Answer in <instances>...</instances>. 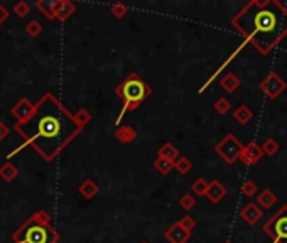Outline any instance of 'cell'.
Returning a JSON list of instances; mask_svg holds the SVG:
<instances>
[{
	"mask_svg": "<svg viewBox=\"0 0 287 243\" xmlns=\"http://www.w3.org/2000/svg\"><path fill=\"white\" fill-rule=\"evenodd\" d=\"M85 129L52 93L42 95L34 103V111L26 122L16 124L14 130L24 139V145H31L42 159L51 162L71 144L78 134ZM22 145V147H24ZM22 147L12 150L9 157H14Z\"/></svg>",
	"mask_w": 287,
	"mask_h": 243,
	"instance_id": "cell-1",
	"label": "cell"
},
{
	"mask_svg": "<svg viewBox=\"0 0 287 243\" xmlns=\"http://www.w3.org/2000/svg\"><path fill=\"white\" fill-rule=\"evenodd\" d=\"M232 26L260 54H269L287 36V9L277 0H252L233 16Z\"/></svg>",
	"mask_w": 287,
	"mask_h": 243,
	"instance_id": "cell-2",
	"label": "cell"
},
{
	"mask_svg": "<svg viewBox=\"0 0 287 243\" xmlns=\"http://www.w3.org/2000/svg\"><path fill=\"white\" fill-rule=\"evenodd\" d=\"M60 235L51 225V216L39 210L12 235V243H56Z\"/></svg>",
	"mask_w": 287,
	"mask_h": 243,
	"instance_id": "cell-3",
	"label": "cell"
},
{
	"mask_svg": "<svg viewBox=\"0 0 287 243\" xmlns=\"http://www.w3.org/2000/svg\"><path fill=\"white\" fill-rule=\"evenodd\" d=\"M115 93L122 101H124L122 111H120V115L117 116V122H115L117 125H120L122 116L127 113V111L137 110L139 106L142 105V101L147 98L150 93H152V90H150V86L145 83V81L139 75L130 73V75L127 76V80H124L115 88Z\"/></svg>",
	"mask_w": 287,
	"mask_h": 243,
	"instance_id": "cell-4",
	"label": "cell"
},
{
	"mask_svg": "<svg viewBox=\"0 0 287 243\" xmlns=\"http://www.w3.org/2000/svg\"><path fill=\"white\" fill-rule=\"evenodd\" d=\"M262 230L272 238V243H287V205L274 213V216L262 226Z\"/></svg>",
	"mask_w": 287,
	"mask_h": 243,
	"instance_id": "cell-5",
	"label": "cell"
},
{
	"mask_svg": "<svg viewBox=\"0 0 287 243\" xmlns=\"http://www.w3.org/2000/svg\"><path fill=\"white\" fill-rule=\"evenodd\" d=\"M242 150H243V144L233 134L225 135V139H221L215 147V152L220 155L226 164L237 162L242 154Z\"/></svg>",
	"mask_w": 287,
	"mask_h": 243,
	"instance_id": "cell-6",
	"label": "cell"
},
{
	"mask_svg": "<svg viewBox=\"0 0 287 243\" xmlns=\"http://www.w3.org/2000/svg\"><path fill=\"white\" fill-rule=\"evenodd\" d=\"M259 88H260L262 93L267 96V98L275 100V98H279L282 93H284L287 85H285V81L282 80L279 75H277V73L272 71L260 81Z\"/></svg>",
	"mask_w": 287,
	"mask_h": 243,
	"instance_id": "cell-7",
	"label": "cell"
},
{
	"mask_svg": "<svg viewBox=\"0 0 287 243\" xmlns=\"http://www.w3.org/2000/svg\"><path fill=\"white\" fill-rule=\"evenodd\" d=\"M262 155H264V152H262L260 145L257 142H250V144L243 145V150L238 159H240L245 166H254V164H257L262 159Z\"/></svg>",
	"mask_w": 287,
	"mask_h": 243,
	"instance_id": "cell-8",
	"label": "cell"
},
{
	"mask_svg": "<svg viewBox=\"0 0 287 243\" xmlns=\"http://www.w3.org/2000/svg\"><path fill=\"white\" fill-rule=\"evenodd\" d=\"M32 111H34V103H31L27 98H21L11 108V115L16 116L17 124H21V122H26L32 115Z\"/></svg>",
	"mask_w": 287,
	"mask_h": 243,
	"instance_id": "cell-9",
	"label": "cell"
},
{
	"mask_svg": "<svg viewBox=\"0 0 287 243\" xmlns=\"http://www.w3.org/2000/svg\"><path fill=\"white\" fill-rule=\"evenodd\" d=\"M264 216V211L260 210L259 206L255 205V203H249L243 210L240 211V218L243 221L247 223V225H257V223L260 221V218Z\"/></svg>",
	"mask_w": 287,
	"mask_h": 243,
	"instance_id": "cell-10",
	"label": "cell"
},
{
	"mask_svg": "<svg viewBox=\"0 0 287 243\" xmlns=\"http://www.w3.org/2000/svg\"><path fill=\"white\" fill-rule=\"evenodd\" d=\"M166 238L171 243H186L189 238H191V233L188 230H184V228L176 221L174 225L169 226V230L166 231Z\"/></svg>",
	"mask_w": 287,
	"mask_h": 243,
	"instance_id": "cell-11",
	"label": "cell"
},
{
	"mask_svg": "<svg viewBox=\"0 0 287 243\" xmlns=\"http://www.w3.org/2000/svg\"><path fill=\"white\" fill-rule=\"evenodd\" d=\"M75 12H76V6L73 2H70V0H56L54 19H58V21H66V19H70Z\"/></svg>",
	"mask_w": 287,
	"mask_h": 243,
	"instance_id": "cell-12",
	"label": "cell"
},
{
	"mask_svg": "<svg viewBox=\"0 0 287 243\" xmlns=\"http://www.w3.org/2000/svg\"><path fill=\"white\" fill-rule=\"evenodd\" d=\"M204 196L216 205V203H220L221 199L226 196V189L220 181H211V183H208V189H206V194H204Z\"/></svg>",
	"mask_w": 287,
	"mask_h": 243,
	"instance_id": "cell-13",
	"label": "cell"
},
{
	"mask_svg": "<svg viewBox=\"0 0 287 243\" xmlns=\"http://www.w3.org/2000/svg\"><path fill=\"white\" fill-rule=\"evenodd\" d=\"M277 203V196L274 193L270 191V189H264L259 196H257V203L255 205L260 208V210H270L272 206H274Z\"/></svg>",
	"mask_w": 287,
	"mask_h": 243,
	"instance_id": "cell-14",
	"label": "cell"
},
{
	"mask_svg": "<svg viewBox=\"0 0 287 243\" xmlns=\"http://www.w3.org/2000/svg\"><path fill=\"white\" fill-rule=\"evenodd\" d=\"M233 118H235L238 124L247 125L252 118H254V111H252L249 105H238L235 111H233Z\"/></svg>",
	"mask_w": 287,
	"mask_h": 243,
	"instance_id": "cell-15",
	"label": "cell"
},
{
	"mask_svg": "<svg viewBox=\"0 0 287 243\" xmlns=\"http://www.w3.org/2000/svg\"><path fill=\"white\" fill-rule=\"evenodd\" d=\"M240 83H242L240 78H238L237 75H233V73H228V75H225L221 78L220 86L226 91V93H233V91H237L238 88H240Z\"/></svg>",
	"mask_w": 287,
	"mask_h": 243,
	"instance_id": "cell-16",
	"label": "cell"
},
{
	"mask_svg": "<svg viewBox=\"0 0 287 243\" xmlns=\"http://www.w3.org/2000/svg\"><path fill=\"white\" fill-rule=\"evenodd\" d=\"M157 157L159 159H166V160H171L174 162L178 157H179V150L176 149V145L171 144V142H166L164 145H160L159 150H157Z\"/></svg>",
	"mask_w": 287,
	"mask_h": 243,
	"instance_id": "cell-17",
	"label": "cell"
},
{
	"mask_svg": "<svg viewBox=\"0 0 287 243\" xmlns=\"http://www.w3.org/2000/svg\"><path fill=\"white\" fill-rule=\"evenodd\" d=\"M78 191L80 194L86 199H93L96 194H98V184H96L93 179H86L80 184V188H78Z\"/></svg>",
	"mask_w": 287,
	"mask_h": 243,
	"instance_id": "cell-18",
	"label": "cell"
},
{
	"mask_svg": "<svg viewBox=\"0 0 287 243\" xmlns=\"http://www.w3.org/2000/svg\"><path fill=\"white\" fill-rule=\"evenodd\" d=\"M115 137H117V140H120V142L130 144V142H134L135 137H137V132H135V129L130 127V125H124V127H120L115 132Z\"/></svg>",
	"mask_w": 287,
	"mask_h": 243,
	"instance_id": "cell-19",
	"label": "cell"
},
{
	"mask_svg": "<svg viewBox=\"0 0 287 243\" xmlns=\"http://www.w3.org/2000/svg\"><path fill=\"white\" fill-rule=\"evenodd\" d=\"M54 6H56V0H37L36 2V7L44 14L49 21L54 19Z\"/></svg>",
	"mask_w": 287,
	"mask_h": 243,
	"instance_id": "cell-20",
	"label": "cell"
},
{
	"mask_svg": "<svg viewBox=\"0 0 287 243\" xmlns=\"http://www.w3.org/2000/svg\"><path fill=\"white\" fill-rule=\"evenodd\" d=\"M17 174H19V169L14 166L12 162H6L2 167H0V177H2L6 183H12L14 179L17 177Z\"/></svg>",
	"mask_w": 287,
	"mask_h": 243,
	"instance_id": "cell-21",
	"label": "cell"
},
{
	"mask_svg": "<svg viewBox=\"0 0 287 243\" xmlns=\"http://www.w3.org/2000/svg\"><path fill=\"white\" fill-rule=\"evenodd\" d=\"M154 167L157 169L159 174H162V176H167L169 172L174 169V162H171V160H166V159H155L154 160Z\"/></svg>",
	"mask_w": 287,
	"mask_h": 243,
	"instance_id": "cell-22",
	"label": "cell"
},
{
	"mask_svg": "<svg viewBox=\"0 0 287 243\" xmlns=\"http://www.w3.org/2000/svg\"><path fill=\"white\" fill-rule=\"evenodd\" d=\"M174 169L184 176V174H188L193 169V162L188 157H178L176 160H174Z\"/></svg>",
	"mask_w": 287,
	"mask_h": 243,
	"instance_id": "cell-23",
	"label": "cell"
},
{
	"mask_svg": "<svg viewBox=\"0 0 287 243\" xmlns=\"http://www.w3.org/2000/svg\"><path fill=\"white\" fill-rule=\"evenodd\" d=\"M260 147H262V152H264L265 155H275L277 152H279L280 145L275 139H267Z\"/></svg>",
	"mask_w": 287,
	"mask_h": 243,
	"instance_id": "cell-24",
	"label": "cell"
},
{
	"mask_svg": "<svg viewBox=\"0 0 287 243\" xmlns=\"http://www.w3.org/2000/svg\"><path fill=\"white\" fill-rule=\"evenodd\" d=\"M24 31L29 37H37L39 34L42 32V26L39 24L37 21H31L29 24H26V27H24Z\"/></svg>",
	"mask_w": 287,
	"mask_h": 243,
	"instance_id": "cell-25",
	"label": "cell"
},
{
	"mask_svg": "<svg viewBox=\"0 0 287 243\" xmlns=\"http://www.w3.org/2000/svg\"><path fill=\"white\" fill-rule=\"evenodd\" d=\"M179 206L183 208V210L186 211H191L196 208V199H194L191 194H183L181 199H179Z\"/></svg>",
	"mask_w": 287,
	"mask_h": 243,
	"instance_id": "cell-26",
	"label": "cell"
},
{
	"mask_svg": "<svg viewBox=\"0 0 287 243\" xmlns=\"http://www.w3.org/2000/svg\"><path fill=\"white\" fill-rule=\"evenodd\" d=\"M191 189L194 194H198V196H204V194H206V189H208V183L204 181L203 177H198L196 181L193 183Z\"/></svg>",
	"mask_w": 287,
	"mask_h": 243,
	"instance_id": "cell-27",
	"label": "cell"
},
{
	"mask_svg": "<svg viewBox=\"0 0 287 243\" xmlns=\"http://www.w3.org/2000/svg\"><path fill=\"white\" fill-rule=\"evenodd\" d=\"M230 108H232L230 100H226V98H218V100L215 101V110H216L220 115H226L228 111H230Z\"/></svg>",
	"mask_w": 287,
	"mask_h": 243,
	"instance_id": "cell-28",
	"label": "cell"
},
{
	"mask_svg": "<svg viewBox=\"0 0 287 243\" xmlns=\"http://www.w3.org/2000/svg\"><path fill=\"white\" fill-rule=\"evenodd\" d=\"M242 193L245 194V196L252 198V196H255V194L259 193V186H257L254 181H245L242 184Z\"/></svg>",
	"mask_w": 287,
	"mask_h": 243,
	"instance_id": "cell-29",
	"label": "cell"
},
{
	"mask_svg": "<svg viewBox=\"0 0 287 243\" xmlns=\"http://www.w3.org/2000/svg\"><path fill=\"white\" fill-rule=\"evenodd\" d=\"M14 12H16L19 17H26L27 14H31V6H29L27 2H24V0H21V2H17L16 6H14Z\"/></svg>",
	"mask_w": 287,
	"mask_h": 243,
	"instance_id": "cell-30",
	"label": "cell"
},
{
	"mask_svg": "<svg viewBox=\"0 0 287 243\" xmlns=\"http://www.w3.org/2000/svg\"><path fill=\"white\" fill-rule=\"evenodd\" d=\"M110 11L111 14L117 17V19H122V17H125L127 16V12H129V9L124 6V4H113V6L110 7Z\"/></svg>",
	"mask_w": 287,
	"mask_h": 243,
	"instance_id": "cell-31",
	"label": "cell"
},
{
	"mask_svg": "<svg viewBox=\"0 0 287 243\" xmlns=\"http://www.w3.org/2000/svg\"><path fill=\"white\" fill-rule=\"evenodd\" d=\"M178 223L184 228V230H188L189 233H191V231L194 230V226H196V221H194V218H193V216H188V215L183 216Z\"/></svg>",
	"mask_w": 287,
	"mask_h": 243,
	"instance_id": "cell-32",
	"label": "cell"
},
{
	"mask_svg": "<svg viewBox=\"0 0 287 243\" xmlns=\"http://www.w3.org/2000/svg\"><path fill=\"white\" fill-rule=\"evenodd\" d=\"M75 116H76V120L80 122L81 125H83V127H86V124H88V122L91 120V115L86 110H80L78 113H75Z\"/></svg>",
	"mask_w": 287,
	"mask_h": 243,
	"instance_id": "cell-33",
	"label": "cell"
},
{
	"mask_svg": "<svg viewBox=\"0 0 287 243\" xmlns=\"http://www.w3.org/2000/svg\"><path fill=\"white\" fill-rule=\"evenodd\" d=\"M7 19H9V11L2 6V4H0V26H2V24L6 22Z\"/></svg>",
	"mask_w": 287,
	"mask_h": 243,
	"instance_id": "cell-34",
	"label": "cell"
},
{
	"mask_svg": "<svg viewBox=\"0 0 287 243\" xmlns=\"http://www.w3.org/2000/svg\"><path fill=\"white\" fill-rule=\"evenodd\" d=\"M9 135V127L4 122H0V140H4Z\"/></svg>",
	"mask_w": 287,
	"mask_h": 243,
	"instance_id": "cell-35",
	"label": "cell"
},
{
	"mask_svg": "<svg viewBox=\"0 0 287 243\" xmlns=\"http://www.w3.org/2000/svg\"><path fill=\"white\" fill-rule=\"evenodd\" d=\"M225 243H230V241H225Z\"/></svg>",
	"mask_w": 287,
	"mask_h": 243,
	"instance_id": "cell-36",
	"label": "cell"
},
{
	"mask_svg": "<svg viewBox=\"0 0 287 243\" xmlns=\"http://www.w3.org/2000/svg\"><path fill=\"white\" fill-rule=\"evenodd\" d=\"M142 243H147V241H142Z\"/></svg>",
	"mask_w": 287,
	"mask_h": 243,
	"instance_id": "cell-37",
	"label": "cell"
}]
</instances>
